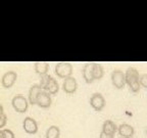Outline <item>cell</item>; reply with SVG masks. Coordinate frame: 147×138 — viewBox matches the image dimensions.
Returning a JSON list of instances; mask_svg holds the SVG:
<instances>
[{
    "instance_id": "52a82bcc",
    "label": "cell",
    "mask_w": 147,
    "mask_h": 138,
    "mask_svg": "<svg viewBox=\"0 0 147 138\" xmlns=\"http://www.w3.org/2000/svg\"><path fill=\"white\" fill-rule=\"evenodd\" d=\"M16 80H18V74L13 71L6 72L1 78V85L3 86V88L9 89L16 84Z\"/></svg>"
},
{
    "instance_id": "5bb4252c",
    "label": "cell",
    "mask_w": 147,
    "mask_h": 138,
    "mask_svg": "<svg viewBox=\"0 0 147 138\" xmlns=\"http://www.w3.org/2000/svg\"><path fill=\"white\" fill-rule=\"evenodd\" d=\"M92 76L94 81L101 80L104 76V69L100 64L92 62Z\"/></svg>"
},
{
    "instance_id": "2e32d148",
    "label": "cell",
    "mask_w": 147,
    "mask_h": 138,
    "mask_svg": "<svg viewBox=\"0 0 147 138\" xmlns=\"http://www.w3.org/2000/svg\"><path fill=\"white\" fill-rule=\"evenodd\" d=\"M83 78L85 80L87 84H91L94 82L93 80V76H92V64H86L82 70Z\"/></svg>"
},
{
    "instance_id": "7402d4cb",
    "label": "cell",
    "mask_w": 147,
    "mask_h": 138,
    "mask_svg": "<svg viewBox=\"0 0 147 138\" xmlns=\"http://www.w3.org/2000/svg\"><path fill=\"white\" fill-rule=\"evenodd\" d=\"M99 138H115V135H108V134H105V133H103V132H101Z\"/></svg>"
},
{
    "instance_id": "9c48e42d",
    "label": "cell",
    "mask_w": 147,
    "mask_h": 138,
    "mask_svg": "<svg viewBox=\"0 0 147 138\" xmlns=\"http://www.w3.org/2000/svg\"><path fill=\"white\" fill-rule=\"evenodd\" d=\"M23 128L28 134H36L38 132V124L33 118H25L23 122Z\"/></svg>"
},
{
    "instance_id": "603a6c76",
    "label": "cell",
    "mask_w": 147,
    "mask_h": 138,
    "mask_svg": "<svg viewBox=\"0 0 147 138\" xmlns=\"http://www.w3.org/2000/svg\"><path fill=\"white\" fill-rule=\"evenodd\" d=\"M3 115H4V108H3L2 104L0 103V118L2 117Z\"/></svg>"
},
{
    "instance_id": "6da1fadb",
    "label": "cell",
    "mask_w": 147,
    "mask_h": 138,
    "mask_svg": "<svg viewBox=\"0 0 147 138\" xmlns=\"http://www.w3.org/2000/svg\"><path fill=\"white\" fill-rule=\"evenodd\" d=\"M39 85L41 86L42 90L48 92L50 95L57 94V92L59 91V85H58L57 80H55L53 77L49 76V75L41 77V82Z\"/></svg>"
},
{
    "instance_id": "8fae6325",
    "label": "cell",
    "mask_w": 147,
    "mask_h": 138,
    "mask_svg": "<svg viewBox=\"0 0 147 138\" xmlns=\"http://www.w3.org/2000/svg\"><path fill=\"white\" fill-rule=\"evenodd\" d=\"M139 72L135 68H129L125 73V80H126V84L131 85L135 82H139Z\"/></svg>"
},
{
    "instance_id": "9a60e30c",
    "label": "cell",
    "mask_w": 147,
    "mask_h": 138,
    "mask_svg": "<svg viewBox=\"0 0 147 138\" xmlns=\"http://www.w3.org/2000/svg\"><path fill=\"white\" fill-rule=\"evenodd\" d=\"M34 69H35V72H36L38 75H40L41 77L45 76V75H47V73H48L49 64L45 62H35V64H34Z\"/></svg>"
},
{
    "instance_id": "7a4b0ae2",
    "label": "cell",
    "mask_w": 147,
    "mask_h": 138,
    "mask_svg": "<svg viewBox=\"0 0 147 138\" xmlns=\"http://www.w3.org/2000/svg\"><path fill=\"white\" fill-rule=\"evenodd\" d=\"M11 106L13 110L18 114H24L28 110L29 108V101L23 94H18L13 96L11 100Z\"/></svg>"
},
{
    "instance_id": "277c9868",
    "label": "cell",
    "mask_w": 147,
    "mask_h": 138,
    "mask_svg": "<svg viewBox=\"0 0 147 138\" xmlns=\"http://www.w3.org/2000/svg\"><path fill=\"white\" fill-rule=\"evenodd\" d=\"M111 83L115 89H123L126 85L125 73L122 70H113L111 73Z\"/></svg>"
},
{
    "instance_id": "8992f818",
    "label": "cell",
    "mask_w": 147,
    "mask_h": 138,
    "mask_svg": "<svg viewBox=\"0 0 147 138\" xmlns=\"http://www.w3.org/2000/svg\"><path fill=\"white\" fill-rule=\"evenodd\" d=\"M51 103H52L51 95L49 94L48 92L41 90V91L39 92L38 96H37L36 104L42 108H50Z\"/></svg>"
},
{
    "instance_id": "e0dca14e",
    "label": "cell",
    "mask_w": 147,
    "mask_h": 138,
    "mask_svg": "<svg viewBox=\"0 0 147 138\" xmlns=\"http://www.w3.org/2000/svg\"><path fill=\"white\" fill-rule=\"evenodd\" d=\"M46 138H59L60 137V129L57 126H50L45 133Z\"/></svg>"
},
{
    "instance_id": "ffe728a7",
    "label": "cell",
    "mask_w": 147,
    "mask_h": 138,
    "mask_svg": "<svg viewBox=\"0 0 147 138\" xmlns=\"http://www.w3.org/2000/svg\"><path fill=\"white\" fill-rule=\"evenodd\" d=\"M129 87H130V90H131L132 92H134V93H137V92L140 91V84H139V82H135L133 83V84H131V85H129Z\"/></svg>"
},
{
    "instance_id": "44dd1931",
    "label": "cell",
    "mask_w": 147,
    "mask_h": 138,
    "mask_svg": "<svg viewBox=\"0 0 147 138\" xmlns=\"http://www.w3.org/2000/svg\"><path fill=\"white\" fill-rule=\"evenodd\" d=\"M6 123H7V116L4 114L2 117L0 118V129H2L6 125Z\"/></svg>"
},
{
    "instance_id": "d6986e66",
    "label": "cell",
    "mask_w": 147,
    "mask_h": 138,
    "mask_svg": "<svg viewBox=\"0 0 147 138\" xmlns=\"http://www.w3.org/2000/svg\"><path fill=\"white\" fill-rule=\"evenodd\" d=\"M139 84L142 86L143 88L147 89V74H142L139 77Z\"/></svg>"
},
{
    "instance_id": "cb8c5ba5",
    "label": "cell",
    "mask_w": 147,
    "mask_h": 138,
    "mask_svg": "<svg viewBox=\"0 0 147 138\" xmlns=\"http://www.w3.org/2000/svg\"><path fill=\"white\" fill-rule=\"evenodd\" d=\"M145 133L147 134V126H146V128H145Z\"/></svg>"
},
{
    "instance_id": "4fadbf2b",
    "label": "cell",
    "mask_w": 147,
    "mask_h": 138,
    "mask_svg": "<svg viewBox=\"0 0 147 138\" xmlns=\"http://www.w3.org/2000/svg\"><path fill=\"white\" fill-rule=\"evenodd\" d=\"M117 131V126L115 125V122H113L111 120L104 121L103 125H102V131L101 132L108 134V135H115Z\"/></svg>"
},
{
    "instance_id": "5b68a950",
    "label": "cell",
    "mask_w": 147,
    "mask_h": 138,
    "mask_svg": "<svg viewBox=\"0 0 147 138\" xmlns=\"http://www.w3.org/2000/svg\"><path fill=\"white\" fill-rule=\"evenodd\" d=\"M105 98L101 93H94L90 97V106L96 112H101L105 106Z\"/></svg>"
},
{
    "instance_id": "7c38bea8",
    "label": "cell",
    "mask_w": 147,
    "mask_h": 138,
    "mask_svg": "<svg viewBox=\"0 0 147 138\" xmlns=\"http://www.w3.org/2000/svg\"><path fill=\"white\" fill-rule=\"evenodd\" d=\"M42 90L41 86L39 84H35L29 90V97H28V101H29V104H32V106H35L36 104V99L37 96L39 94V92Z\"/></svg>"
},
{
    "instance_id": "ac0fdd59",
    "label": "cell",
    "mask_w": 147,
    "mask_h": 138,
    "mask_svg": "<svg viewBox=\"0 0 147 138\" xmlns=\"http://www.w3.org/2000/svg\"><path fill=\"white\" fill-rule=\"evenodd\" d=\"M0 138H16V136L9 129H0Z\"/></svg>"
},
{
    "instance_id": "3957f363",
    "label": "cell",
    "mask_w": 147,
    "mask_h": 138,
    "mask_svg": "<svg viewBox=\"0 0 147 138\" xmlns=\"http://www.w3.org/2000/svg\"><path fill=\"white\" fill-rule=\"evenodd\" d=\"M73 71V64L71 62H58L55 66V74L62 79L71 77Z\"/></svg>"
},
{
    "instance_id": "ba28073f",
    "label": "cell",
    "mask_w": 147,
    "mask_h": 138,
    "mask_svg": "<svg viewBox=\"0 0 147 138\" xmlns=\"http://www.w3.org/2000/svg\"><path fill=\"white\" fill-rule=\"evenodd\" d=\"M78 89V82L74 77L65 78L62 83V90L67 94H74Z\"/></svg>"
},
{
    "instance_id": "30bf717a",
    "label": "cell",
    "mask_w": 147,
    "mask_h": 138,
    "mask_svg": "<svg viewBox=\"0 0 147 138\" xmlns=\"http://www.w3.org/2000/svg\"><path fill=\"white\" fill-rule=\"evenodd\" d=\"M117 132L122 138H133L134 134H135V129L130 124L124 123L117 127Z\"/></svg>"
}]
</instances>
